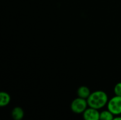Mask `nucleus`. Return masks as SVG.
I'll list each match as a JSON object with an SVG mask.
<instances>
[{
    "label": "nucleus",
    "mask_w": 121,
    "mask_h": 120,
    "mask_svg": "<svg viewBox=\"0 0 121 120\" xmlns=\"http://www.w3.org/2000/svg\"><path fill=\"white\" fill-rule=\"evenodd\" d=\"M109 99L106 92L103 91H96L91 93L87 99L89 107L97 110L101 109L107 105Z\"/></svg>",
    "instance_id": "f257e3e1"
},
{
    "label": "nucleus",
    "mask_w": 121,
    "mask_h": 120,
    "mask_svg": "<svg viewBox=\"0 0 121 120\" xmlns=\"http://www.w3.org/2000/svg\"><path fill=\"white\" fill-rule=\"evenodd\" d=\"M89 105L87 100L77 97L74 100H72L70 108L72 111L76 114H83L84 112L88 108Z\"/></svg>",
    "instance_id": "f03ea898"
},
{
    "label": "nucleus",
    "mask_w": 121,
    "mask_h": 120,
    "mask_svg": "<svg viewBox=\"0 0 121 120\" xmlns=\"http://www.w3.org/2000/svg\"><path fill=\"white\" fill-rule=\"evenodd\" d=\"M108 110L115 116L121 115V96L115 95L109 99L107 104Z\"/></svg>",
    "instance_id": "7ed1b4c3"
},
{
    "label": "nucleus",
    "mask_w": 121,
    "mask_h": 120,
    "mask_svg": "<svg viewBox=\"0 0 121 120\" xmlns=\"http://www.w3.org/2000/svg\"><path fill=\"white\" fill-rule=\"evenodd\" d=\"M84 120H100L99 110L89 107L83 113Z\"/></svg>",
    "instance_id": "20e7f679"
},
{
    "label": "nucleus",
    "mask_w": 121,
    "mask_h": 120,
    "mask_svg": "<svg viewBox=\"0 0 121 120\" xmlns=\"http://www.w3.org/2000/svg\"><path fill=\"white\" fill-rule=\"evenodd\" d=\"M77 96L78 97H79L81 98H84V99L87 100L88 98L89 97V95H91V92L90 89L87 86H80L77 89Z\"/></svg>",
    "instance_id": "39448f33"
},
{
    "label": "nucleus",
    "mask_w": 121,
    "mask_h": 120,
    "mask_svg": "<svg viewBox=\"0 0 121 120\" xmlns=\"http://www.w3.org/2000/svg\"><path fill=\"white\" fill-rule=\"evenodd\" d=\"M11 117L13 120H22L24 117V111L21 107H15L11 111Z\"/></svg>",
    "instance_id": "423d86ee"
},
{
    "label": "nucleus",
    "mask_w": 121,
    "mask_h": 120,
    "mask_svg": "<svg viewBox=\"0 0 121 120\" xmlns=\"http://www.w3.org/2000/svg\"><path fill=\"white\" fill-rule=\"evenodd\" d=\"M11 101V96L10 95L4 91L0 93V106L1 107H6L7 106Z\"/></svg>",
    "instance_id": "0eeeda50"
},
{
    "label": "nucleus",
    "mask_w": 121,
    "mask_h": 120,
    "mask_svg": "<svg viewBox=\"0 0 121 120\" xmlns=\"http://www.w3.org/2000/svg\"><path fill=\"white\" fill-rule=\"evenodd\" d=\"M115 115L108 110L100 112V120H113Z\"/></svg>",
    "instance_id": "6e6552de"
},
{
    "label": "nucleus",
    "mask_w": 121,
    "mask_h": 120,
    "mask_svg": "<svg viewBox=\"0 0 121 120\" xmlns=\"http://www.w3.org/2000/svg\"><path fill=\"white\" fill-rule=\"evenodd\" d=\"M113 91H114L115 95L121 96V82H119L117 84H116Z\"/></svg>",
    "instance_id": "1a4fd4ad"
},
{
    "label": "nucleus",
    "mask_w": 121,
    "mask_h": 120,
    "mask_svg": "<svg viewBox=\"0 0 121 120\" xmlns=\"http://www.w3.org/2000/svg\"><path fill=\"white\" fill-rule=\"evenodd\" d=\"M113 120H121V117H115Z\"/></svg>",
    "instance_id": "9d476101"
}]
</instances>
